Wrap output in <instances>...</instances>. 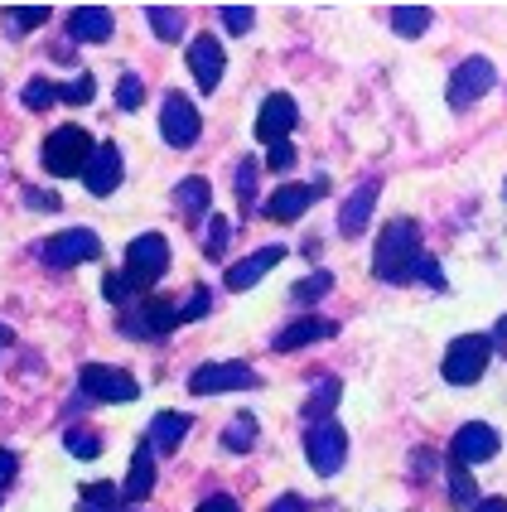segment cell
Segmentation results:
<instances>
[{
    "label": "cell",
    "instance_id": "1",
    "mask_svg": "<svg viewBox=\"0 0 507 512\" xmlns=\"http://www.w3.org/2000/svg\"><path fill=\"white\" fill-rule=\"evenodd\" d=\"M416 261H421V228L411 218L387 223L382 237H377V252H372V276L387 285L416 281Z\"/></svg>",
    "mask_w": 507,
    "mask_h": 512
},
{
    "label": "cell",
    "instance_id": "2",
    "mask_svg": "<svg viewBox=\"0 0 507 512\" xmlns=\"http://www.w3.org/2000/svg\"><path fill=\"white\" fill-rule=\"evenodd\" d=\"M92 150H97V141L87 136L83 126H54V131L44 136V150H39V160H44V170L54 174V179H73V174L87 170Z\"/></svg>",
    "mask_w": 507,
    "mask_h": 512
},
{
    "label": "cell",
    "instance_id": "3",
    "mask_svg": "<svg viewBox=\"0 0 507 512\" xmlns=\"http://www.w3.org/2000/svg\"><path fill=\"white\" fill-rule=\"evenodd\" d=\"M488 358H493V343L483 339V334H464V339L450 343V353H445L440 372H445L450 387H474L483 372H488Z\"/></svg>",
    "mask_w": 507,
    "mask_h": 512
},
{
    "label": "cell",
    "instance_id": "4",
    "mask_svg": "<svg viewBox=\"0 0 507 512\" xmlns=\"http://www.w3.org/2000/svg\"><path fill=\"white\" fill-rule=\"evenodd\" d=\"M169 329H179V319H174V300L165 295H141L136 305H126L121 310V334H131V339H165Z\"/></svg>",
    "mask_w": 507,
    "mask_h": 512
},
{
    "label": "cell",
    "instance_id": "5",
    "mask_svg": "<svg viewBox=\"0 0 507 512\" xmlns=\"http://www.w3.org/2000/svg\"><path fill=\"white\" fill-rule=\"evenodd\" d=\"M498 87V68H493V58H464L459 68L450 73V87H445V97H450V107L459 112V107H474L479 97H488Z\"/></svg>",
    "mask_w": 507,
    "mask_h": 512
},
{
    "label": "cell",
    "instance_id": "6",
    "mask_svg": "<svg viewBox=\"0 0 507 512\" xmlns=\"http://www.w3.org/2000/svg\"><path fill=\"white\" fill-rule=\"evenodd\" d=\"M261 387L252 363H203L189 372V392L194 397H218V392H252Z\"/></svg>",
    "mask_w": 507,
    "mask_h": 512
},
{
    "label": "cell",
    "instance_id": "7",
    "mask_svg": "<svg viewBox=\"0 0 507 512\" xmlns=\"http://www.w3.org/2000/svg\"><path fill=\"white\" fill-rule=\"evenodd\" d=\"M305 455H310V469L319 479H334L348 459V430L338 421H319V426L305 430Z\"/></svg>",
    "mask_w": 507,
    "mask_h": 512
},
{
    "label": "cell",
    "instance_id": "8",
    "mask_svg": "<svg viewBox=\"0 0 507 512\" xmlns=\"http://www.w3.org/2000/svg\"><path fill=\"white\" fill-rule=\"evenodd\" d=\"M97 256H102V237L92 228H68L39 247V261L54 266V271H68V266H78V261H97Z\"/></svg>",
    "mask_w": 507,
    "mask_h": 512
},
{
    "label": "cell",
    "instance_id": "9",
    "mask_svg": "<svg viewBox=\"0 0 507 512\" xmlns=\"http://www.w3.org/2000/svg\"><path fill=\"white\" fill-rule=\"evenodd\" d=\"M78 387L87 401H136L141 397V382L126 368H107V363H87L78 372Z\"/></svg>",
    "mask_w": 507,
    "mask_h": 512
},
{
    "label": "cell",
    "instance_id": "10",
    "mask_svg": "<svg viewBox=\"0 0 507 512\" xmlns=\"http://www.w3.org/2000/svg\"><path fill=\"white\" fill-rule=\"evenodd\" d=\"M121 271H126V276H136V281L150 290V285L169 271V242L160 237V232H141V237L126 247V266H121Z\"/></svg>",
    "mask_w": 507,
    "mask_h": 512
},
{
    "label": "cell",
    "instance_id": "11",
    "mask_svg": "<svg viewBox=\"0 0 507 512\" xmlns=\"http://www.w3.org/2000/svg\"><path fill=\"white\" fill-rule=\"evenodd\" d=\"M300 126V107L290 92H271L256 112V141L261 145H276V141H290V131Z\"/></svg>",
    "mask_w": 507,
    "mask_h": 512
},
{
    "label": "cell",
    "instance_id": "12",
    "mask_svg": "<svg viewBox=\"0 0 507 512\" xmlns=\"http://www.w3.org/2000/svg\"><path fill=\"white\" fill-rule=\"evenodd\" d=\"M503 450V440H498V430L488 426V421H469L464 430H454L450 440V464H488V459Z\"/></svg>",
    "mask_w": 507,
    "mask_h": 512
},
{
    "label": "cell",
    "instance_id": "13",
    "mask_svg": "<svg viewBox=\"0 0 507 512\" xmlns=\"http://www.w3.org/2000/svg\"><path fill=\"white\" fill-rule=\"evenodd\" d=\"M160 136L169 145H194L203 136V121H198V107L184 97V92H165V112H160Z\"/></svg>",
    "mask_w": 507,
    "mask_h": 512
},
{
    "label": "cell",
    "instance_id": "14",
    "mask_svg": "<svg viewBox=\"0 0 507 512\" xmlns=\"http://www.w3.org/2000/svg\"><path fill=\"white\" fill-rule=\"evenodd\" d=\"M324 189H329V179H314V184H285V189H271V199L261 203V213L271 218V223H295L314 199H324Z\"/></svg>",
    "mask_w": 507,
    "mask_h": 512
},
{
    "label": "cell",
    "instance_id": "15",
    "mask_svg": "<svg viewBox=\"0 0 507 512\" xmlns=\"http://www.w3.org/2000/svg\"><path fill=\"white\" fill-rule=\"evenodd\" d=\"M121 174H126V160H121V150H116L112 141L97 145V150H92V160H87V170H83L87 194H97V199L116 194V189H121Z\"/></svg>",
    "mask_w": 507,
    "mask_h": 512
},
{
    "label": "cell",
    "instance_id": "16",
    "mask_svg": "<svg viewBox=\"0 0 507 512\" xmlns=\"http://www.w3.org/2000/svg\"><path fill=\"white\" fill-rule=\"evenodd\" d=\"M223 44L213 39V34H198L194 44H189V73H194L198 92H218V83H223Z\"/></svg>",
    "mask_w": 507,
    "mask_h": 512
},
{
    "label": "cell",
    "instance_id": "17",
    "mask_svg": "<svg viewBox=\"0 0 507 512\" xmlns=\"http://www.w3.org/2000/svg\"><path fill=\"white\" fill-rule=\"evenodd\" d=\"M377 179H363L353 194H348V203L338 208V232L343 237H363L367 232V223H372V208H377Z\"/></svg>",
    "mask_w": 507,
    "mask_h": 512
},
{
    "label": "cell",
    "instance_id": "18",
    "mask_svg": "<svg viewBox=\"0 0 507 512\" xmlns=\"http://www.w3.org/2000/svg\"><path fill=\"white\" fill-rule=\"evenodd\" d=\"M334 334H338L334 319H319V314H300L295 324H285L281 334L271 339V348H276V353H295V348H310V343L334 339Z\"/></svg>",
    "mask_w": 507,
    "mask_h": 512
},
{
    "label": "cell",
    "instance_id": "19",
    "mask_svg": "<svg viewBox=\"0 0 507 512\" xmlns=\"http://www.w3.org/2000/svg\"><path fill=\"white\" fill-rule=\"evenodd\" d=\"M285 261V247L281 242H271V247H261V252H252V256H242V261H232L227 266V290H252L271 266H281Z\"/></svg>",
    "mask_w": 507,
    "mask_h": 512
},
{
    "label": "cell",
    "instance_id": "20",
    "mask_svg": "<svg viewBox=\"0 0 507 512\" xmlns=\"http://www.w3.org/2000/svg\"><path fill=\"white\" fill-rule=\"evenodd\" d=\"M112 10L107 5H78L68 15V39L73 44H107L112 39Z\"/></svg>",
    "mask_w": 507,
    "mask_h": 512
},
{
    "label": "cell",
    "instance_id": "21",
    "mask_svg": "<svg viewBox=\"0 0 507 512\" xmlns=\"http://www.w3.org/2000/svg\"><path fill=\"white\" fill-rule=\"evenodd\" d=\"M150 488H155V450H150V440L136 445V455H131V474H126V484H121V498L136 508L150 498Z\"/></svg>",
    "mask_w": 507,
    "mask_h": 512
},
{
    "label": "cell",
    "instance_id": "22",
    "mask_svg": "<svg viewBox=\"0 0 507 512\" xmlns=\"http://www.w3.org/2000/svg\"><path fill=\"white\" fill-rule=\"evenodd\" d=\"M189 426H194V421H189L184 411H160L155 426H150V450H155V455H174L179 440L189 435Z\"/></svg>",
    "mask_w": 507,
    "mask_h": 512
},
{
    "label": "cell",
    "instance_id": "23",
    "mask_svg": "<svg viewBox=\"0 0 507 512\" xmlns=\"http://www.w3.org/2000/svg\"><path fill=\"white\" fill-rule=\"evenodd\" d=\"M338 401H343V382H338V377H319V387H314L310 401H305V421H310V426H319V421H334Z\"/></svg>",
    "mask_w": 507,
    "mask_h": 512
},
{
    "label": "cell",
    "instance_id": "24",
    "mask_svg": "<svg viewBox=\"0 0 507 512\" xmlns=\"http://www.w3.org/2000/svg\"><path fill=\"white\" fill-rule=\"evenodd\" d=\"M208 199H213V189H208V179H198V174L179 179V189H174V203H179V213H184L189 223L208 213Z\"/></svg>",
    "mask_w": 507,
    "mask_h": 512
},
{
    "label": "cell",
    "instance_id": "25",
    "mask_svg": "<svg viewBox=\"0 0 507 512\" xmlns=\"http://www.w3.org/2000/svg\"><path fill=\"white\" fill-rule=\"evenodd\" d=\"M430 20H435L430 5H392V34H401V39H421Z\"/></svg>",
    "mask_w": 507,
    "mask_h": 512
},
{
    "label": "cell",
    "instance_id": "26",
    "mask_svg": "<svg viewBox=\"0 0 507 512\" xmlns=\"http://www.w3.org/2000/svg\"><path fill=\"white\" fill-rule=\"evenodd\" d=\"M145 20H150L160 44H179V39H184V10H174V5H150Z\"/></svg>",
    "mask_w": 507,
    "mask_h": 512
},
{
    "label": "cell",
    "instance_id": "27",
    "mask_svg": "<svg viewBox=\"0 0 507 512\" xmlns=\"http://www.w3.org/2000/svg\"><path fill=\"white\" fill-rule=\"evenodd\" d=\"M102 295L112 300L116 310H126V305H136L145 295V285L136 276H126V271H107V281H102Z\"/></svg>",
    "mask_w": 507,
    "mask_h": 512
},
{
    "label": "cell",
    "instance_id": "28",
    "mask_svg": "<svg viewBox=\"0 0 507 512\" xmlns=\"http://www.w3.org/2000/svg\"><path fill=\"white\" fill-rule=\"evenodd\" d=\"M256 445V416L252 411H242V416H232V426L223 430V450H232V455H247Z\"/></svg>",
    "mask_w": 507,
    "mask_h": 512
},
{
    "label": "cell",
    "instance_id": "29",
    "mask_svg": "<svg viewBox=\"0 0 507 512\" xmlns=\"http://www.w3.org/2000/svg\"><path fill=\"white\" fill-rule=\"evenodd\" d=\"M329 290H334V276H329V271H314V276L290 285V300H295V305H314V300H324Z\"/></svg>",
    "mask_w": 507,
    "mask_h": 512
},
{
    "label": "cell",
    "instance_id": "30",
    "mask_svg": "<svg viewBox=\"0 0 507 512\" xmlns=\"http://www.w3.org/2000/svg\"><path fill=\"white\" fill-rule=\"evenodd\" d=\"M450 503L454 508H474L479 503V484L464 464H450Z\"/></svg>",
    "mask_w": 507,
    "mask_h": 512
},
{
    "label": "cell",
    "instance_id": "31",
    "mask_svg": "<svg viewBox=\"0 0 507 512\" xmlns=\"http://www.w3.org/2000/svg\"><path fill=\"white\" fill-rule=\"evenodd\" d=\"M5 25L15 29V39L29 34V29H44L49 25V5H25V10H5Z\"/></svg>",
    "mask_w": 507,
    "mask_h": 512
},
{
    "label": "cell",
    "instance_id": "32",
    "mask_svg": "<svg viewBox=\"0 0 507 512\" xmlns=\"http://www.w3.org/2000/svg\"><path fill=\"white\" fill-rule=\"evenodd\" d=\"M208 305H213V290H208V285H194V290H189V295H184V300L174 305V319H179V324H189V319H203V314H208Z\"/></svg>",
    "mask_w": 507,
    "mask_h": 512
},
{
    "label": "cell",
    "instance_id": "33",
    "mask_svg": "<svg viewBox=\"0 0 507 512\" xmlns=\"http://www.w3.org/2000/svg\"><path fill=\"white\" fill-rule=\"evenodd\" d=\"M63 450H68V455L73 459H97L102 455V440H97V435H92V430H63Z\"/></svg>",
    "mask_w": 507,
    "mask_h": 512
},
{
    "label": "cell",
    "instance_id": "34",
    "mask_svg": "<svg viewBox=\"0 0 507 512\" xmlns=\"http://www.w3.org/2000/svg\"><path fill=\"white\" fill-rule=\"evenodd\" d=\"M145 102V83L136 73H121V83H116V112H141Z\"/></svg>",
    "mask_w": 507,
    "mask_h": 512
},
{
    "label": "cell",
    "instance_id": "35",
    "mask_svg": "<svg viewBox=\"0 0 507 512\" xmlns=\"http://www.w3.org/2000/svg\"><path fill=\"white\" fill-rule=\"evenodd\" d=\"M232 232H237V228H232V218H213V223H208V237H203V252L213 256V261H223Z\"/></svg>",
    "mask_w": 507,
    "mask_h": 512
},
{
    "label": "cell",
    "instance_id": "36",
    "mask_svg": "<svg viewBox=\"0 0 507 512\" xmlns=\"http://www.w3.org/2000/svg\"><path fill=\"white\" fill-rule=\"evenodd\" d=\"M20 102H25L29 112H44V107H54V102H58V87L49 83V78H34V83H25Z\"/></svg>",
    "mask_w": 507,
    "mask_h": 512
},
{
    "label": "cell",
    "instance_id": "37",
    "mask_svg": "<svg viewBox=\"0 0 507 512\" xmlns=\"http://www.w3.org/2000/svg\"><path fill=\"white\" fill-rule=\"evenodd\" d=\"M92 92H97L92 73H83V68H78V78H73V83L58 87V102H68V107H83V102H92Z\"/></svg>",
    "mask_w": 507,
    "mask_h": 512
},
{
    "label": "cell",
    "instance_id": "38",
    "mask_svg": "<svg viewBox=\"0 0 507 512\" xmlns=\"http://www.w3.org/2000/svg\"><path fill=\"white\" fill-rule=\"evenodd\" d=\"M218 20H223L232 34H252L256 10H252V5H223V10H218Z\"/></svg>",
    "mask_w": 507,
    "mask_h": 512
},
{
    "label": "cell",
    "instance_id": "39",
    "mask_svg": "<svg viewBox=\"0 0 507 512\" xmlns=\"http://www.w3.org/2000/svg\"><path fill=\"white\" fill-rule=\"evenodd\" d=\"M237 199L247 203V208L256 203V160H242V165H237Z\"/></svg>",
    "mask_w": 507,
    "mask_h": 512
},
{
    "label": "cell",
    "instance_id": "40",
    "mask_svg": "<svg viewBox=\"0 0 507 512\" xmlns=\"http://www.w3.org/2000/svg\"><path fill=\"white\" fill-rule=\"evenodd\" d=\"M266 165L276 174H285V170H295V145L290 141H276V145H266Z\"/></svg>",
    "mask_w": 507,
    "mask_h": 512
},
{
    "label": "cell",
    "instance_id": "41",
    "mask_svg": "<svg viewBox=\"0 0 507 512\" xmlns=\"http://www.w3.org/2000/svg\"><path fill=\"white\" fill-rule=\"evenodd\" d=\"M416 281H425L430 290H445V276H440V261H435V256L421 252V261H416Z\"/></svg>",
    "mask_w": 507,
    "mask_h": 512
},
{
    "label": "cell",
    "instance_id": "42",
    "mask_svg": "<svg viewBox=\"0 0 507 512\" xmlns=\"http://www.w3.org/2000/svg\"><path fill=\"white\" fill-rule=\"evenodd\" d=\"M25 203L39 213H58V194H44V189H25Z\"/></svg>",
    "mask_w": 507,
    "mask_h": 512
},
{
    "label": "cell",
    "instance_id": "43",
    "mask_svg": "<svg viewBox=\"0 0 507 512\" xmlns=\"http://www.w3.org/2000/svg\"><path fill=\"white\" fill-rule=\"evenodd\" d=\"M266 512H310V503H305L300 493H281V498H276Z\"/></svg>",
    "mask_w": 507,
    "mask_h": 512
},
{
    "label": "cell",
    "instance_id": "44",
    "mask_svg": "<svg viewBox=\"0 0 507 512\" xmlns=\"http://www.w3.org/2000/svg\"><path fill=\"white\" fill-rule=\"evenodd\" d=\"M194 512H242V508H237V503H232L227 493H213V498H203Z\"/></svg>",
    "mask_w": 507,
    "mask_h": 512
},
{
    "label": "cell",
    "instance_id": "45",
    "mask_svg": "<svg viewBox=\"0 0 507 512\" xmlns=\"http://www.w3.org/2000/svg\"><path fill=\"white\" fill-rule=\"evenodd\" d=\"M20 474V459H15V450H0V488L10 484Z\"/></svg>",
    "mask_w": 507,
    "mask_h": 512
},
{
    "label": "cell",
    "instance_id": "46",
    "mask_svg": "<svg viewBox=\"0 0 507 512\" xmlns=\"http://www.w3.org/2000/svg\"><path fill=\"white\" fill-rule=\"evenodd\" d=\"M416 464H411V469H416V474H435V455H430V450H416Z\"/></svg>",
    "mask_w": 507,
    "mask_h": 512
},
{
    "label": "cell",
    "instance_id": "47",
    "mask_svg": "<svg viewBox=\"0 0 507 512\" xmlns=\"http://www.w3.org/2000/svg\"><path fill=\"white\" fill-rule=\"evenodd\" d=\"M474 512H507V498H479Z\"/></svg>",
    "mask_w": 507,
    "mask_h": 512
},
{
    "label": "cell",
    "instance_id": "48",
    "mask_svg": "<svg viewBox=\"0 0 507 512\" xmlns=\"http://www.w3.org/2000/svg\"><path fill=\"white\" fill-rule=\"evenodd\" d=\"M78 512H107V508H92V503H83V498H78Z\"/></svg>",
    "mask_w": 507,
    "mask_h": 512
},
{
    "label": "cell",
    "instance_id": "49",
    "mask_svg": "<svg viewBox=\"0 0 507 512\" xmlns=\"http://www.w3.org/2000/svg\"><path fill=\"white\" fill-rule=\"evenodd\" d=\"M15 339V334H10V329H5V324H0V343H10Z\"/></svg>",
    "mask_w": 507,
    "mask_h": 512
},
{
    "label": "cell",
    "instance_id": "50",
    "mask_svg": "<svg viewBox=\"0 0 507 512\" xmlns=\"http://www.w3.org/2000/svg\"><path fill=\"white\" fill-rule=\"evenodd\" d=\"M503 189H507V184H503Z\"/></svg>",
    "mask_w": 507,
    "mask_h": 512
}]
</instances>
